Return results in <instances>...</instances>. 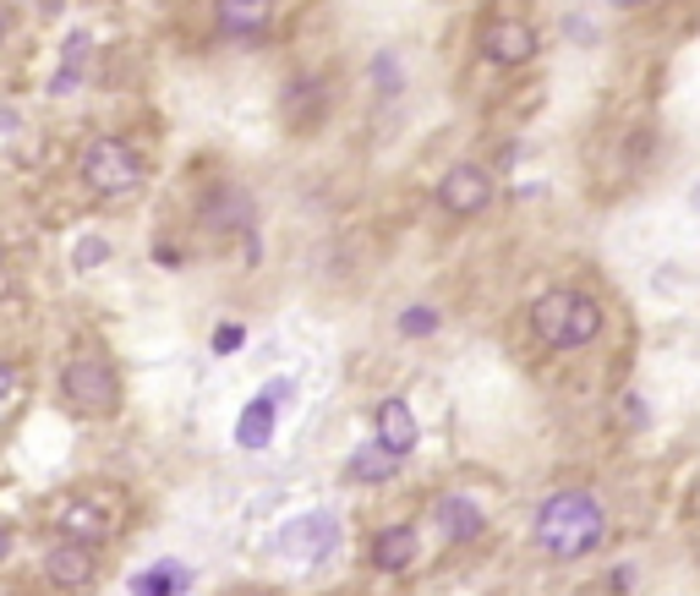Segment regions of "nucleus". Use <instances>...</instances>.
Returning a JSON list of instances; mask_svg holds the SVG:
<instances>
[{"instance_id":"22","label":"nucleus","mask_w":700,"mask_h":596,"mask_svg":"<svg viewBox=\"0 0 700 596\" xmlns=\"http://www.w3.org/2000/svg\"><path fill=\"white\" fill-rule=\"evenodd\" d=\"M373 77H378V88H400V61H394V56H378Z\"/></svg>"},{"instance_id":"3","label":"nucleus","mask_w":700,"mask_h":596,"mask_svg":"<svg viewBox=\"0 0 700 596\" xmlns=\"http://www.w3.org/2000/svg\"><path fill=\"white\" fill-rule=\"evenodd\" d=\"M142 159H137V148L121 142V137H99L88 153H82V181H88V192H99V198H127L142 187Z\"/></svg>"},{"instance_id":"1","label":"nucleus","mask_w":700,"mask_h":596,"mask_svg":"<svg viewBox=\"0 0 700 596\" xmlns=\"http://www.w3.org/2000/svg\"><path fill=\"white\" fill-rule=\"evenodd\" d=\"M602 536H608V515L591 493H553L536 515V542L553 558H585L602 547Z\"/></svg>"},{"instance_id":"4","label":"nucleus","mask_w":700,"mask_h":596,"mask_svg":"<svg viewBox=\"0 0 700 596\" xmlns=\"http://www.w3.org/2000/svg\"><path fill=\"white\" fill-rule=\"evenodd\" d=\"M61 389H66V399H71L77 410H88V416H116V405H121L116 367H110L99 350H77V356L66 361Z\"/></svg>"},{"instance_id":"25","label":"nucleus","mask_w":700,"mask_h":596,"mask_svg":"<svg viewBox=\"0 0 700 596\" xmlns=\"http://www.w3.org/2000/svg\"><path fill=\"white\" fill-rule=\"evenodd\" d=\"M608 6H619V11H630V6H645V0H608Z\"/></svg>"},{"instance_id":"8","label":"nucleus","mask_w":700,"mask_h":596,"mask_svg":"<svg viewBox=\"0 0 700 596\" xmlns=\"http://www.w3.org/2000/svg\"><path fill=\"white\" fill-rule=\"evenodd\" d=\"M290 395V384H274V389H263V395L241 410V427H236V444L241 449H268V438H274V399H285Z\"/></svg>"},{"instance_id":"14","label":"nucleus","mask_w":700,"mask_h":596,"mask_svg":"<svg viewBox=\"0 0 700 596\" xmlns=\"http://www.w3.org/2000/svg\"><path fill=\"white\" fill-rule=\"evenodd\" d=\"M373 564H378L383 575H400V569H411V564H416V530H411V526L378 530V542H373Z\"/></svg>"},{"instance_id":"24","label":"nucleus","mask_w":700,"mask_h":596,"mask_svg":"<svg viewBox=\"0 0 700 596\" xmlns=\"http://www.w3.org/2000/svg\"><path fill=\"white\" fill-rule=\"evenodd\" d=\"M39 11H45V17H50V11H61V0H39Z\"/></svg>"},{"instance_id":"6","label":"nucleus","mask_w":700,"mask_h":596,"mask_svg":"<svg viewBox=\"0 0 700 596\" xmlns=\"http://www.w3.org/2000/svg\"><path fill=\"white\" fill-rule=\"evenodd\" d=\"M482 56H487L493 67H525V61L536 56V28L520 22V17H493V22L482 28Z\"/></svg>"},{"instance_id":"13","label":"nucleus","mask_w":700,"mask_h":596,"mask_svg":"<svg viewBox=\"0 0 700 596\" xmlns=\"http://www.w3.org/2000/svg\"><path fill=\"white\" fill-rule=\"evenodd\" d=\"M203 225L208 230H253V202L241 198L236 187H219L214 198L203 202Z\"/></svg>"},{"instance_id":"12","label":"nucleus","mask_w":700,"mask_h":596,"mask_svg":"<svg viewBox=\"0 0 700 596\" xmlns=\"http://www.w3.org/2000/svg\"><path fill=\"white\" fill-rule=\"evenodd\" d=\"M191 592V569L165 558V564H148L142 575H131V596H187Z\"/></svg>"},{"instance_id":"19","label":"nucleus","mask_w":700,"mask_h":596,"mask_svg":"<svg viewBox=\"0 0 700 596\" xmlns=\"http://www.w3.org/2000/svg\"><path fill=\"white\" fill-rule=\"evenodd\" d=\"M438 312L433 307H405V318H400V334H411V339H427V334H438Z\"/></svg>"},{"instance_id":"27","label":"nucleus","mask_w":700,"mask_h":596,"mask_svg":"<svg viewBox=\"0 0 700 596\" xmlns=\"http://www.w3.org/2000/svg\"><path fill=\"white\" fill-rule=\"evenodd\" d=\"M0 39H6V17H0Z\"/></svg>"},{"instance_id":"26","label":"nucleus","mask_w":700,"mask_h":596,"mask_svg":"<svg viewBox=\"0 0 700 596\" xmlns=\"http://www.w3.org/2000/svg\"><path fill=\"white\" fill-rule=\"evenodd\" d=\"M6 547H11V536H6V526H0V558H6Z\"/></svg>"},{"instance_id":"15","label":"nucleus","mask_w":700,"mask_h":596,"mask_svg":"<svg viewBox=\"0 0 700 596\" xmlns=\"http://www.w3.org/2000/svg\"><path fill=\"white\" fill-rule=\"evenodd\" d=\"M61 530L71 536V542H105L110 536V515L99 509V504H88V498H71L66 504V515H61Z\"/></svg>"},{"instance_id":"21","label":"nucleus","mask_w":700,"mask_h":596,"mask_svg":"<svg viewBox=\"0 0 700 596\" xmlns=\"http://www.w3.org/2000/svg\"><path fill=\"white\" fill-rule=\"evenodd\" d=\"M105 258H110L105 241H82V247H77V268H93V264H105Z\"/></svg>"},{"instance_id":"2","label":"nucleus","mask_w":700,"mask_h":596,"mask_svg":"<svg viewBox=\"0 0 700 596\" xmlns=\"http://www.w3.org/2000/svg\"><path fill=\"white\" fill-rule=\"evenodd\" d=\"M531 329L553 350H580L602 334V307L585 290H548L531 301Z\"/></svg>"},{"instance_id":"11","label":"nucleus","mask_w":700,"mask_h":596,"mask_svg":"<svg viewBox=\"0 0 700 596\" xmlns=\"http://www.w3.org/2000/svg\"><path fill=\"white\" fill-rule=\"evenodd\" d=\"M378 444L388 455H400V460L416 449V416H411L405 399H383L378 405Z\"/></svg>"},{"instance_id":"20","label":"nucleus","mask_w":700,"mask_h":596,"mask_svg":"<svg viewBox=\"0 0 700 596\" xmlns=\"http://www.w3.org/2000/svg\"><path fill=\"white\" fill-rule=\"evenodd\" d=\"M241 339H247L241 324H225V329H214V350H219V356H230V350H241Z\"/></svg>"},{"instance_id":"10","label":"nucleus","mask_w":700,"mask_h":596,"mask_svg":"<svg viewBox=\"0 0 700 596\" xmlns=\"http://www.w3.org/2000/svg\"><path fill=\"white\" fill-rule=\"evenodd\" d=\"M433 526L444 530L448 542H471V536H482V504H471L465 493H448L433 504Z\"/></svg>"},{"instance_id":"9","label":"nucleus","mask_w":700,"mask_h":596,"mask_svg":"<svg viewBox=\"0 0 700 596\" xmlns=\"http://www.w3.org/2000/svg\"><path fill=\"white\" fill-rule=\"evenodd\" d=\"M268 17H274V0H214V22H219V33H230V39L263 33Z\"/></svg>"},{"instance_id":"18","label":"nucleus","mask_w":700,"mask_h":596,"mask_svg":"<svg viewBox=\"0 0 700 596\" xmlns=\"http://www.w3.org/2000/svg\"><path fill=\"white\" fill-rule=\"evenodd\" d=\"M82 61H88V33H71V39H66V67L50 88H56V93H71V88L82 82Z\"/></svg>"},{"instance_id":"23","label":"nucleus","mask_w":700,"mask_h":596,"mask_svg":"<svg viewBox=\"0 0 700 596\" xmlns=\"http://www.w3.org/2000/svg\"><path fill=\"white\" fill-rule=\"evenodd\" d=\"M11 395V367H6V361H0V399Z\"/></svg>"},{"instance_id":"17","label":"nucleus","mask_w":700,"mask_h":596,"mask_svg":"<svg viewBox=\"0 0 700 596\" xmlns=\"http://www.w3.org/2000/svg\"><path fill=\"white\" fill-rule=\"evenodd\" d=\"M394 470H400V455H388L378 438L362 444V449H351V460H345V476H351V481H367V487H373V481H388Z\"/></svg>"},{"instance_id":"7","label":"nucleus","mask_w":700,"mask_h":596,"mask_svg":"<svg viewBox=\"0 0 700 596\" xmlns=\"http://www.w3.org/2000/svg\"><path fill=\"white\" fill-rule=\"evenodd\" d=\"M339 542V520L334 515H307V520H290V526L279 530V553L285 558H307V564H318L323 553Z\"/></svg>"},{"instance_id":"5","label":"nucleus","mask_w":700,"mask_h":596,"mask_svg":"<svg viewBox=\"0 0 700 596\" xmlns=\"http://www.w3.org/2000/svg\"><path fill=\"white\" fill-rule=\"evenodd\" d=\"M493 202V176L482 165H454L444 181H438V208L454 213V219H471Z\"/></svg>"},{"instance_id":"16","label":"nucleus","mask_w":700,"mask_h":596,"mask_svg":"<svg viewBox=\"0 0 700 596\" xmlns=\"http://www.w3.org/2000/svg\"><path fill=\"white\" fill-rule=\"evenodd\" d=\"M45 569H50V575H56L61 586H88V580H93V558H88V542H61V547H50Z\"/></svg>"}]
</instances>
